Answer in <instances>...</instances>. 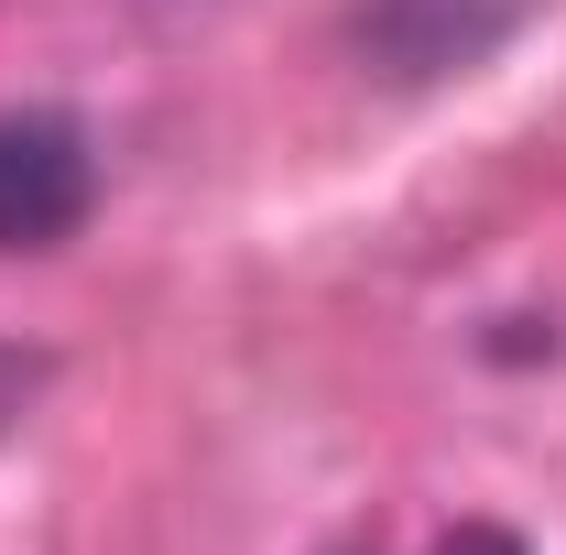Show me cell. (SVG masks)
Segmentation results:
<instances>
[{
    "mask_svg": "<svg viewBox=\"0 0 566 555\" xmlns=\"http://www.w3.org/2000/svg\"><path fill=\"white\" fill-rule=\"evenodd\" d=\"M98 197L87 132L55 109H0V251H55Z\"/></svg>",
    "mask_w": 566,
    "mask_h": 555,
    "instance_id": "obj_1",
    "label": "cell"
},
{
    "mask_svg": "<svg viewBox=\"0 0 566 555\" xmlns=\"http://www.w3.org/2000/svg\"><path fill=\"white\" fill-rule=\"evenodd\" d=\"M436 555H523V545H512L501 523H458V534H447V545H436Z\"/></svg>",
    "mask_w": 566,
    "mask_h": 555,
    "instance_id": "obj_2",
    "label": "cell"
}]
</instances>
